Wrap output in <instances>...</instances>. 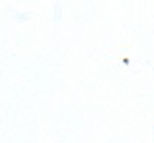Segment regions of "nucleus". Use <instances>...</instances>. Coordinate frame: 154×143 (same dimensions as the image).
<instances>
[]
</instances>
